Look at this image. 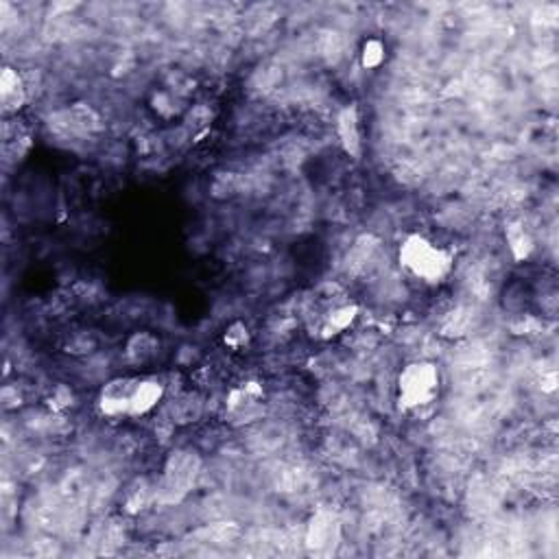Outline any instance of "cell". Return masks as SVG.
Segmentation results:
<instances>
[{
	"instance_id": "8fae6325",
	"label": "cell",
	"mask_w": 559,
	"mask_h": 559,
	"mask_svg": "<svg viewBox=\"0 0 559 559\" xmlns=\"http://www.w3.org/2000/svg\"><path fill=\"white\" fill-rule=\"evenodd\" d=\"M72 125H75L77 129L83 131H92V129H101V118H99L97 112L94 109H90L88 105L79 103L72 108Z\"/></svg>"
},
{
	"instance_id": "6da1fadb",
	"label": "cell",
	"mask_w": 559,
	"mask_h": 559,
	"mask_svg": "<svg viewBox=\"0 0 559 559\" xmlns=\"http://www.w3.org/2000/svg\"><path fill=\"white\" fill-rule=\"evenodd\" d=\"M400 265L411 276L422 280L426 284L441 282L455 265V256L444 247L426 239L422 234H411L404 239L398 251Z\"/></svg>"
},
{
	"instance_id": "52a82bcc",
	"label": "cell",
	"mask_w": 559,
	"mask_h": 559,
	"mask_svg": "<svg viewBox=\"0 0 559 559\" xmlns=\"http://www.w3.org/2000/svg\"><path fill=\"white\" fill-rule=\"evenodd\" d=\"M332 540H336V520L335 516L328 511H317V514L310 518L308 529H306V546L310 551H326L330 545H335Z\"/></svg>"
},
{
	"instance_id": "277c9868",
	"label": "cell",
	"mask_w": 559,
	"mask_h": 559,
	"mask_svg": "<svg viewBox=\"0 0 559 559\" xmlns=\"http://www.w3.org/2000/svg\"><path fill=\"white\" fill-rule=\"evenodd\" d=\"M138 381L140 378H114V381L105 384L101 389V395H99L101 413L108 415V418H120V415L128 418L131 393H134Z\"/></svg>"
},
{
	"instance_id": "5b68a950",
	"label": "cell",
	"mask_w": 559,
	"mask_h": 559,
	"mask_svg": "<svg viewBox=\"0 0 559 559\" xmlns=\"http://www.w3.org/2000/svg\"><path fill=\"white\" fill-rule=\"evenodd\" d=\"M336 136H339L341 147H344L347 156L358 160L363 153V134L356 105H346L336 116Z\"/></svg>"
},
{
	"instance_id": "8992f818",
	"label": "cell",
	"mask_w": 559,
	"mask_h": 559,
	"mask_svg": "<svg viewBox=\"0 0 559 559\" xmlns=\"http://www.w3.org/2000/svg\"><path fill=\"white\" fill-rule=\"evenodd\" d=\"M165 393L166 387L162 381H157V378H140L134 393H131L128 418H142V415L151 413L165 400Z\"/></svg>"
},
{
	"instance_id": "3957f363",
	"label": "cell",
	"mask_w": 559,
	"mask_h": 559,
	"mask_svg": "<svg viewBox=\"0 0 559 559\" xmlns=\"http://www.w3.org/2000/svg\"><path fill=\"white\" fill-rule=\"evenodd\" d=\"M197 472H199L197 452L175 450L171 457H168L165 466V483H162V489H165L171 498L184 496L188 489H191Z\"/></svg>"
},
{
	"instance_id": "30bf717a",
	"label": "cell",
	"mask_w": 559,
	"mask_h": 559,
	"mask_svg": "<svg viewBox=\"0 0 559 559\" xmlns=\"http://www.w3.org/2000/svg\"><path fill=\"white\" fill-rule=\"evenodd\" d=\"M356 313H358L356 306H339V308H335L328 315V321H326V332H328V335H339V332H344L347 326L355 321Z\"/></svg>"
},
{
	"instance_id": "7a4b0ae2",
	"label": "cell",
	"mask_w": 559,
	"mask_h": 559,
	"mask_svg": "<svg viewBox=\"0 0 559 559\" xmlns=\"http://www.w3.org/2000/svg\"><path fill=\"white\" fill-rule=\"evenodd\" d=\"M440 395V369L435 363H409L398 376V403L404 411L429 407Z\"/></svg>"
},
{
	"instance_id": "ba28073f",
	"label": "cell",
	"mask_w": 559,
	"mask_h": 559,
	"mask_svg": "<svg viewBox=\"0 0 559 559\" xmlns=\"http://www.w3.org/2000/svg\"><path fill=\"white\" fill-rule=\"evenodd\" d=\"M0 99H3V109L5 114L18 112L26 101V88L23 77L18 75V71L5 66L3 75H0Z\"/></svg>"
},
{
	"instance_id": "9c48e42d",
	"label": "cell",
	"mask_w": 559,
	"mask_h": 559,
	"mask_svg": "<svg viewBox=\"0 0 559 559\" xmlns=\"http://www.w3.org/2000/svg\"><path fill=\"white\" fill-rule=\"evenodd\" d=\"M157 347H160V341H157L153 335H149V332H136V335L128 341L125 355H128V361L134 363V365H145V363L156 358Z\"/></svg>"
},
{
	"instance_id": "7c38bea8",
	"label": "cell",
	"mask_w": 559,
	"mask_h": 559,
	"mask_svg": "<svg viewBox=\"0 0 559 559\" xmlns=\"http://www.w3.org/2000/svg\"><path fill=\"white\" fill-rule=\"evenodd\" d=\"M384 62V46L381 40H367L363 46V66L376 68Z\"/></svg>"
}]
</instances>
